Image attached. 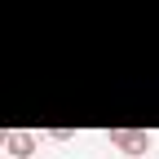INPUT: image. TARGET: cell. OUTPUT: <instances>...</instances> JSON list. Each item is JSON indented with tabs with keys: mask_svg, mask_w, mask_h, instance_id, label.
Here are the masks:
<instances>
[{
	"mask_svg": "<svg viewBox=\"0 0 159 159\" xmlns=\"http://www.w3.org/2000/svg\"><path fill=\"white\" fill-rule=\"evenodd\" d=\"M111 146L119 155H146L150 150V133L146 128H111Z\"/></svg>",
	"mask_w": 159,
	"mask_h": 159,
	"instance_id": "6da1fadb",
	"label": "cell"
},
{
	"mask_svg": "<svg viewBox=\"0 0 159 159\" xmlns=\"http://www.w3.org/2000/svg\"><path fill=\"white\" fill-rule=\"evenodd\" d=\"M0 146H5V128H0Z\"/></svg>",
	"mask_w": 159,
	"mask_h": 159,
	"instance_id": "3957f363",
	"label": "cell"
},
{
	"mask_svg": "<svg viewBox=\"0 0 159 159\" xmlns=\"http://www.w3.org/2000/svg\"><path fill=\"white\" fill-rule=\"evenodd\" d=\"M35 146H40V137H35V133H27V128L5 133V155H13V159H31V155H35Z\"/></svg>",
	"mask_w": 159,
	"mask_h": 159,
	"instance_id": "7a4b0ae2",
	"label": "cell"
},
{
	"mask_svg": "<svg viewBox=\"0 0 159 159\" xmlns=\"http://www.w3.org/2000/svg\"><path fill=\"white\" fill-rule=\"evenodd\" d=\"M5 159H13V155H5Z\"/></svg>",
	"mask_w": 159,
	"mask_h": 159,
	"instance_id": "277c9868",
	"label": "cell"
}]
</instances>
